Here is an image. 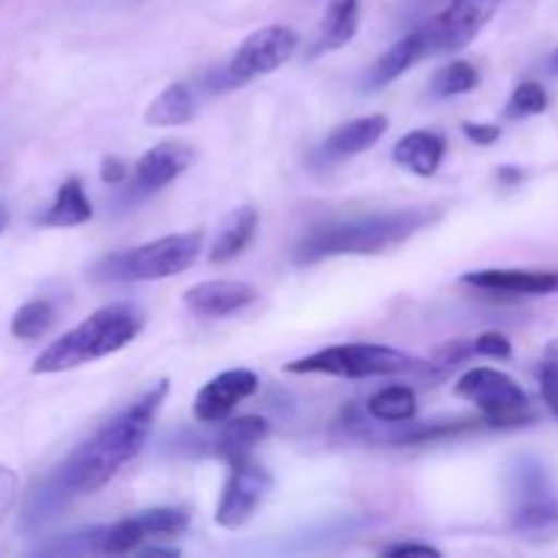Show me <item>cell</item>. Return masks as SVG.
<instances>
[{
    "label": "cell",
    "instance_id": "6da1fadb",
    "mask_svg": "<svg viewBox=\"0 0 558 558\" xmlns=\"http://www.w3.org/2000/svg\"><path fill=\"white\" fill-rule=\"evenodd\" d=\"M169 381H158L142 392L131 407L114 414L93 436H87L60 466H54L31 490L22 510V529H38L52 521L71 499L96 494L120 469L140 456L153 423L163 407Z\"/></svg>",
    "mask_w": 558,
    "mask_h": 558
},
{
    "label": "cell",
    "instance_id": "7a4b0ae2",
    "mask_svg": "<svg viewBox=\"0 0 558 558\" xmlns=\"http://www.w3.org/2000/svg\"><path fill=\"white\" fill-rule=\"evenodd\" d=\"M428 210H396V213H371V216L332 221L319 229H311L294 248L298 265H314L327 256L343 254H381L396 248L398 243L412 238L417 229L430 223Z\"/></svg>",
    "mask_w": 558,
    "mask_h": 558
},
{
    "label": "cell",
    "instance_id": "3957f363",
    "mask_svg": "<svg viewBox=\"0 0 558 558\" xmlns=\"http://www.w3.org/2000/svg\"><path fill=\"white\" fill-rule=\"evenodd\" d=\"M145 327V314L131 303H112L49 343L33 363V374H63L129 347Z\"/></svg>",
    "mask_w": 558,
    "mask_h": 558
},
{
    "label": "cell",
    "instance_id": "277c9868",
    "mask_svg": "<svg viewBox=\"0 0 558 558\" xmlns=\"http://www.w3.org/2000/svg\"><path fill=\"white\" fill-rule=\"evenodd\" d=\"M202 232L169 234V238L153 240V243L140 245L131 251H118L107 259L98 262L90 270L93 281H161V278L178 276L189 270L199 256Z\"/></svg>",
    "mask_w": 558,
    "mask_h": 558
},
{
    "label": "cell",
    "instance_id": "5b68a950",
    "mask_svg": "<svg viewBox=\"0 0 558 558\" xmlns=\"http://www.w3.org/2000/svg\"><path fill=\"white\" fill-rule=\"evenodd\" d=\"M423 368V360L381 347V343H347L308 354L287 365V374H325L343 379H374V376H401Z\"/></svg>",
    "mask_w": 558,
    "mask_h": 558
},
{
    "label": "cell",
    "instance_id": "8992f818",
    "mask_svg": "<svg viewBox=\"0 0 558 558\" xmlns=\"http://www.w3.org/2000/svg\"><path fill=\"white\" fill-rule=\"evenodd\" d=\"M456 392L483 412L490 428H518L532 423V403L526 390L512 376L496 368H472L458 379Z\"/></svg>",
    "mask_w": 558,
    "mask_h": 558
},
{
    "label": "cell",
    "instance_id": "52a82bcc",
    "mask_svg": "<svg viewBox=\"0 0 558 558\" xmlns=\"http://www.w3.org/2000/svg\"><path fill=\"white\" fill-rule=\"evenodd\" d=\"M298 44V33L287 25H267L262 31L251 33L240 44V49L229 60L227 69L221 71V87L245 85V82L256 80V76L272 74V71L281 69L292 58Z\"/></svg>",
    "mask_w": 558,
    "mask_h": 558
},
{
    "label": "cell",
    "instance_id": "ba28073f",
    "mask_svg": "<svg viewBox=\"0 0 558 558\" xmlns=\"http://www.w3.org/2000/svg\"><path fill=\"white\" fill-rule=\"evenodd\" d=\"M512 523L521 532H543L558 523V501L548 472L534 458H521L512 469Z\"/></svg>",
    "mask_w": 558,
    "mask_h": 558
},
{
    "label": "cell",
    "instance_id": "9c48e42d",
    "mask_svg": "<svg viewBox=\"0 0 558 558\" xmlns=\"http://www.w3.org/2000/svg\"><path fill=\"white\" fill-rule=\"evenodd\" d=\"M272 490V474L251 458L232 463L227 485L221 490V501L216 507V523L221 529H240L256 515Z\"/></svg>",
    "mask_w": 558,
    "mask_h": 558
},
{
    "label": "cell",
    "instance_id": "30bf717a",
    "mask_svg": "<svg viewBox=\"0 0 558 558\" xmlns=\"http://www.w3.org/2000/svg\"><path fill=\"white\" fill-rule=\"evenodd\" d=\"M505 0H450L447 9L425 25L430 52H456L474 41Z\"/></svg>",
    "mask_w": 558,
    "mask_h": 558
},
{
    "label": "cell",
    "instance_id": "8fae6325",
    "mask_svg": "<svg viewBox=\"0 0 558 558\" xmlns=\"http://www.w3.org/2000/svg\"><path fill=\"white\" fill-rule=\"evenodd\" d=\"M259 390V376L248 368H232L218 374L216 379L207 381L194 401V417L199 423H218L229 417L238 403L251 398Z\"/></svg>",
    "mask_w": 558,
    "mask_h": 558
},
{
    "label": "cell",
    "instance_id": "7c38bea8",
    "mask_svg": "<svg viewBox=\"0 0 558 558\" xmlns=\"http://www.w3.org/2000/svg\"><path fill=\"white\" fill-rule=\"evenodd\" d=\"M259 292L245 281H205L196 283L185 292V305L196 316L205 319H221L256 303Z\"/></svg>",
    "mask_w": 558,
    "mask_h": 558
},
{
    "label": "cell",
    "instance_id": "4fadbf2b",
    "mask_svg": "<svg viewBox=\"0 0 558 558\" xmlns=\"http://www.w3.org/2000/svg\"><path fill=\"white\" fill-rule=\"evenodd\" d=\"M194 163V150L185 142H161L136 161L134 183L142 191H158L178 180Z\"/></svg>",
    "mask_w": 558,
    "mask_h": 558
},
{
    "label": "cell",
    "instance_id": "5bb4252c",
    "mask_svg": "<svg viewBox=\"0 0 558 558\" xmlns=\"http://www.w3.org/2000/svg\"><path fill=\"white\" fill-rule=\"evenodd\" d=\"M461 283L501 294H558L554 270H477L461 276Z\"/></svg>",
    "mask_w": 558,
    "mask_h": 558
},
{
    "label": "cell",
    "instance_id": "9a60e30c",
    "mask_svg": "<svg viewBox=\"0 0 558 558\" xmlns=\"http://www.w3.org/2000/svg\"><path fill=\"white\" fill-rule=\"evenodd\" d=\"M428 54H430V41L425 27L409 33V36H403L401 41L392 44V47L387 49L374 65H371L368 76H365V90H381V87L396 82L398 76L407 74L414 63H420V60L428 58Z\"/></svg>",
    "mask_w": 558,
    "mask_h": 558
},
{
    "label": "cell",
    "instance_id": "2e32d148",
    "mask_svg": "<svg viewBox=\"0 0 558 558\" xmlns=\"http://www.w3.org/2000/svg\"><path fill=\"white\" fill-rule=\"evenodd\" d=\"M445 150L447 140L439 131H412V134L401 136L396 142V147H392V161L398 167L409 169V172L420 174V178H430L441 167Z\"/></svg>",
    "mask_w": 558,
    "mask_h": 558
},
{
    "label": "cell",
    "instance_id": "e0dca14e",
    "mask_svg": "<svg viewBox=\"0 0 558 558\" xmlns=\"http://www.w3.org/2000/svg\"><path fill=\"white\" fill-rule=\"evenodd\" d=\"M387 125H390V120L385 114H365V118L349 120L327 136L325 153L332 158H343L371 150L385 136Z\"/></svg>",
    "mask_w": 558,
    "mask_h": 558
},
{
    "label": "cell",
    "instance_id": "ac0fdd59",
    "mask_svg": "<svg viewBox=\"0 0 558 558\" xmlns=\"http://www.w3.org/2000/svg\"><path fill=\"white\" fill-rule=\"evenodd\" d=\"M267 434H270V425H267L265 417L245 414V417H238L232 420V423L223 425L221 434L216 436L213 450H216L218 458H223V461L232 466V463L251 458L254 447L259 445Z\"/></svg>",
    "mask_w": 558,
    "mask_h": 558
},
{
    "label": "cell",
    "instance_id": "d6986e66",
    "mask_svg": "<svg viewBox=\"0 0 558 558\" xmlns=\"http://www.w3.org/2000/svg\"><path fill=\"white\" fill-rule=\"evenodd\" d=\"M256 227H259V213L251 205L238 207V210L229 213V216L223 218L221 229H218L216 234V243H213L210 248V262H218V265H221V262H229L234 259V256L243 254V251L248 248L251 240H254Z\"/></svg>",
    "mask_w": 558,
    "mask_h": 558
},
{
    "label": "cell",
    "instance_id": "ffe728a7",
    "mask_svg": "<svg viewBox=\"0 0 558 558\" xmlns=\"http://www.w3.org/2000/svg\"><path fill=\"white\" fill-rule=\"evenodd\" d=\"M196 114V98L185 82H172L163 87L150 107L145 109V123L147 125H183L191 123Z\"/></svg>",
    "mask_w": 558,
    "mask_h": 558
},
{
    "label": "cell",
    "instance_id": "44dd1931",
    "mask_svg": "<svg viewBox=\"0 0 558 558\" xmlns=\"http://www.w3.org/2000/svg\"><path fill=\"white\" fill-rule=\"evenodd\" d=\"M93 205L87 199L85 189H82L80 178H69L54 194L52 205L44 210V216L38 221L44 227H80V223L90 221Z\"/></svg>",
    "mask_w": 558,
    "mask_h": 558
},
{
    "label": "cell",
    "instance_id": "7402d4cb",
    "mask_svg": "<svg viewBox=\"0 0 558 558\" xmlns=\"http://www.w3.org/2000/svg\"><path fill=\"white\" fill-rule=\"evenodd\" d=\"M360 27V0H330L319 31V52L347 47Z\"/></svg>",
    "mask_w": 558,
    "mask_h": 558
},
{
    "label": "cell",
    "instance_id": "603a6c76",
    "mask_svg": "<svg viewBox=\"0 0 558 558\" xmlns=\"http://www.w3.org/2000/svg\"><path fill=\"white\" fill-rule=\"evenodd\" d=\"M368 414L379 423H409L417 414V396L412 387L392 385L371 396Z\"/></svg>",
    "mask_w": 558,
    "mask_h": 558
},
{
    "label": "cell",
    "instance_id": "cb8c5ba5",
    "mask_svg": "<svg viewBox=\"0 0 558 558\" xmlns=\"http://www.w3.org/2000/svg\"><path fill=\"white\" fill-rule=\"evenodd\" d=\"M142 539H147V534L142 529L140 518H123V521L112 523V526H98L96 554L125 556L140 548Z\"/></svg>",
    "mask_w": 558,
    "mask_h": 558
},
{
    "label": "cell",
    "instance_id": "d4e9b609",
    "mask_svg": "<svg viewBox=\"0 0 558 558\" xmlns=\"http://www.w3.org/2000/svg\"><path fill=\"white\" fill-rule=\"evenodd\" d=\"M480 85V71L474 69L469 60H452V63L441 65L430 82V93L436 98L461 96V93H472Z\"/></svg>",
    "mask_w": 558,
    "mask_h": 558
},
{
    "label": "cell",
    "instance_id": "484cf974",
    "mask_svg": "<svg viewBox=\"0 0 558 558\" xmlns=\"http://www.w3.org/2000/svg\"><path fill=\"white\" fill-rule=\"evenodd\" d=\"M54 322V308L49 300H31V303L22 305L20 311L11 319V336L20 338V341H36L44 332L52 327Z\"/></svg>",
    "mask_w": 558,
    "mask_h": 558
},
{
    "label": "cell",
    "instance_id": "4316f807",
    "mask_svg": "<svg viewBox=\"0 0 558 558\" xmlns=\"http://www.w3.org/2000/svg\"><path fill=\"white\" fill-rule=\"evenodd\" d=\"M140 523L147 537H178L189 529V515L178 507H153V510L140 512Z\"/></svg>",
    "mask_w": 558,
    "mask_h": 558
},
{
    "label": "cell",
    "instance_id": "83f0119b",
    "mask_svg": "<svg viewBox=\"0 0 558 558\" xmlns=\"http://www.w3.org/2000/svg\"><path fill=\"white\" fill-rule=\"evenodd\" d=\"M548 109V93L539 82H521V85L512 90L510 101H507L505 118L507 120H521L532 118V114H539Z\"/></svg>",
    "mask_w": 558,
    "mask_h": 558
},
{
    "label": "cell",
    "instance_id": "f1b7e54d",
    "mask_svg": "<svg viewBox=\"0 0 558 558\" xmlns=\"http://www.w3.org/2000/svg\"><path fill=\"white\" fill-rule=\"evenodd\" d=\"M474 352L483 354V357L510 360L512 357V343H510V338L501 336V332H483V336L474 341Z\"/></svg>",
    "mask_w": 558,
    "mask_h": 558
},
{
    "label": "cell",
    "instance_id": "f546056e",
    "mask_svg": "<svg viewBox=\"0 0 558 558\" xmlns=\"http://www.w3.org/2000/svg\"><path fill=\"white\" fill-rule=\"evenodd\" d=\"M16 494H20V477H16L14 469L0 463V526H3L5 515H9L11 507H14Z\"/></svg>",
    "mask_w": 558,
    "mask_h": 558
},
{
    "label": "cell",
    "instance_id": "4dcf8cb0",
    "mask_svg": "<svg viewBox=\"0 0 558 558\" xmlns=\"http://www.w3.org/2000/svg\"><path fill=\"white\" fill-rule=\"evenodd\" d=\"M539 390H543L545 407L558 420V363H545L539 371Z\"/></svg>",
    "mask_w": 558,
    "mask_h": 558
},
{
    "label": "cell",
    "instance_id": "1f68e13d",
    "mask_svg": "<svg viewBox=\"0 0 558 558\" xmlns=\"http://www.w3.org/2000/svg\"><path fill=\"white\" fill-rule=\"evenodd\" d=\"M463 136H466L469 142H474V145L488 147L499 140L501 129L494 123H463Z\"/></svg>",
    "mask_w": 558,
    "mask_h": 558
},
{
    "label": "cell",
    "instance_id": "d6a6232c",
    "mask_svg": "<svg viewBox=\"0 0 558 558\" xmlns=\"http://www.w3.org/2000/svg\"><path fill=\"white\" fill-rule=\"evenodd\" d=\"M381 556H441L439 548L434 545H423V543H396V545H387L381 548Z\"/></svg>",
    "mask_w": 558,
    "mask_h": 558
},
{
    "label": "cell",
    "instance_id": "836d02e7",
    "mask_svg": "<svg viewBox=\"0 0 558 558\" xmlns=\"http://www.w3.org/2000/svg\"><path fill=\"white\" fill-rule=\"evenodd\" d=\"M125 174H129V169H125V163L120 161V158H114V156L104 158V163H101V180H104V183L118 185V183H123Z\"/></svg>",
    "mask_w": 558,
    "mask_h": 558
},
{
    "label": "cell",
    "instance_id": "e575fe53",
    "mask_svg": "<svg viewBox=\"0 0 558 558\" xmlns=\"http://www.w3.org/2000/svg\"><path fill=\"white\" fill-rule=\"evenodd\" d=\"M499 178L505 180V183H518V180H521V172H518V169H510V167H505L499 172Z\"/></svg>",
    "mask_w": 558,
    "mask_h": 558
},
{
    "label": "cell",
    "instance_id": "d590c367",
    "mask_svg": "<svg viewBox=\"0 0 558 558\" xmlns=\"http://www.w3.org/2000/svg\"><path fill=\"white\" fill-rule=\"evenodd\" d=\"M5 227H9V207H5V202L0 199V234L5 232Z\"/></svg>",
    "mask_w": 558,
    "mask_h": 558
},
{
    "label": "cell",
    "instance_id": "8d00e7d4",
    "mask_svg": "<svg viewBox=\"0 0 558 558\" xmlns=\"http://www.w3.org/2000/svg\"><path fill=\"white\" fill-rule=\"evenodd\" d=\"M548 71H550V74H554V76H558V49H556L554 54H550V60H548Z\"/></svg>",
    "mask_w": 558,
    "mask_h": 558
}]
</instances>
